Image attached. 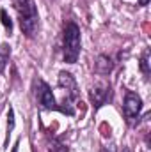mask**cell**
I'll use <instances>...</instances> for the list:
<instances>
[{
    "label": "cell",
    "mask_w": 151,
    "mask_h": 152,
    "mask_svg": "<svg viewBox=\"0 0 151 152\" xmlns=\"http://www.w3.org/2000/svg\"><path fill=\"white\" fill-rule=\"evenodd\" d=\"M80 28L76 27V23L70 21L64 28V37H62V55H64V62L68 64H75L78 55H80Z\"/></svg>",
    "instance_id": "7a4b0ae2"
},
{
    "label": "cell",
    "mask_w": 151,
    "mask_h": 152,
    "mask_svg": "<svg viewBox=\"0 0 151 152\" xmlns=\"http://www.w3.org/2000/svg\"><path fill=\"white\" fill-rule=\"evenodd\" d=\"M123 152H130V149H123Z\"/></svg>",
    "instance_id": "5bb4252c"
},
{
    "label": "cell",
    "mask_w": 151,
    "mask_h": 152,
    "mask_svg": "<svg viewBox=\"0 0 151 152\" xmlns=\"http://www.w3.org/2000/svg\"><path fill=\"white\" fill-rule=\"evenodd\" d=\"M141 69H142V73H144L146 78L150 76V50L148 48L144 50V53L141 57Z\"/></svg>",
    "instance_id": "9c48e42d"
},
{
    "label": "cell",
    "mask_w": 151,
    "mask_h": 152,
    "mask_svg": "<svg viewBox=\"0 0 151 152\" xmlns=\"http://www.w3.org/2000/svg\"><path fill=\"white\" fill-rule=\"evenodd\" d=\"M9 55H11V46L2 44V46H0V73H2L4 67H5V64H7V60H9Z\"/></svg>",
    "instance_id": "ba28073f"
},
{
    "label": "cell",
    "mask_w": 151,
    "mask_h": 152,
    "mask_svg": "<svg viewBox=\"0 0 151 152\" xmlns=\"http://www.w3.org/2000/svg\"><path fill=\"white\" fill-rule=\"evenodd\" d=\"M13 152H18V147H14V149H13Z\"/></svg>",
    "instance_id": "4fadbf2b"
},
{
    "label": "cell",
    "mask_w": 151,
    "mask_h": 152,
    "mask_svg": "<svg viewBox=\"0 0 151 152\" xmlns=\"http://www.w3.org/2000/svg\"><path fill=\"white\" fill-rule=\"evenodd\" d=\"M0 16H2V23H4V27H5V28L11 32V30H13V23H11V20L7 18V12H5L4 9L0 11Z\"/></svg>",
    "instance_id": "30bf717a"
},
{
    "label": "cell",
    "mask_w": 151,
    "mask_h": 152,
    "mask_svg": "<svg viewBox=\"0 0 151 152\" xmlns=\"http://www.w3.org/2000/svg\"><path fill=\"white\" fill-rule=\"evenodd\" d=\"M148 2H150V0H139V4H141V5H146Z\"/></svg>",
    "instance_id": "8fae6325"
},
{
    "label": "cell",
    "mask_w": 151,
    "mask_h": 152,
    "mask_svg": "<svg viewBox=\"0 0 151 152\" xmlns=\"http://www.w3.org/2000/svg\"><path fill=\"white\" fill-rule=\"evenodd\" d=\"M36 99L44 110H59V104H57V101L52 94V88L43 80L36 81Z\"/></svg>",
    "instance_id": "277c9868"
},
{
    "label": "cell",
    "mask_w": 151,
    "mask_h": 152,
    "mask_svg": "<svg viewBox=\"0 0 151 152\" xmlns=\"http://www.w3.org/2000/svg\"><path fill=\"white\" fill-rule=\"evenodd\" d=\"M141 108H142V99H141V97H139L135 92L128 90V92L124 94V104H123V112H124L126 122H128L130 126L137 124V120H139V113H141Z\"/></svg>",
    "instance_id": "3957f363"
},
{
    "label": "cell",
    "mask_w": 151,
    "mask_h": 152,
    "mask_svg": "<svg viewBox=\"0 0 151 152\" xmlns=\"http://www.w3.org/2000/svg\"><path fill=\"white\" fill-rule=\"evenodd\" d=\"M14 9L18 12V21L21 32L27 37H34L39 30V14L34 0H13Z\"/></svg>",
    "instance_id": "6da1fadb"
},
{
    "label": "cell",
    "mask_w": 151,
    "mask_h": 152,
    "mask_svg": "<svg viewBox=\"0 0 151 152\" xmlns=\"http://www.w3.org/2000/svg\"><path fill=\"white\" fill-rule=\"evenodd\" d=\"M100 152H112V151H109L107 147H101V149H100Z\"/></svg>",
    "instance_id": "7c38bea8"
},
{
    "label": "cell",
    "mask_w": 151,
    "mask_h": 152,
    "mask_svg": "<svg viewBox=\"0 0 151 152\" xmlns=\"http://www.w3.org/2000/svg\"><path fill=\"white\" fill-rule=\"evenodd\" d=\"M89 96H91V101L94 106H103L107 101H110L112 92H110V87L107 83L98 81V83H94V87H91Z\"/></svg>",
    "instance_id": "5b68a950"
},
{
    "label": "cell",
    "mask_w": 151,
    "mask_h": 152,
    "mask_svg": "<svg viewBox=\"0 0 151 152\" xmlns=\"http://www.w3.org/2000/svg\"><path fill=\"white\" fill-rule=\"evenodd\" d=\"M59 87L64 90V94H66V101H68V103L78 97V87H76V81H75V78L70 75V73L62 71V73L59 75Z\"/></svg>",
    "instance_id": "8992f818"
},
{
    "label": "cell",
    "mask_w": 151,
    "mask_h": 152,
    "mask_svg": "<svg viewBox=\"0 0 151 152\" xmlns=\"http://www.w3.org/2000/svg\"><path fill=\"white\" fill-rule=\"evenodd\" d=\"M110 69H112V60L109 57H105V55H100L98 57V62H96V71L100 75H107Z\"/></svg>",
    "instance_id": "52a82bcc"
}]
</instances>
